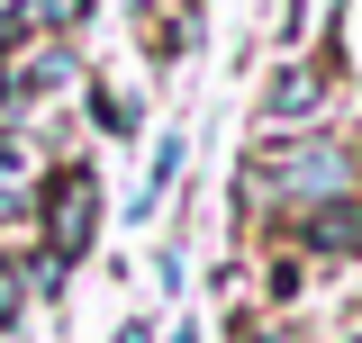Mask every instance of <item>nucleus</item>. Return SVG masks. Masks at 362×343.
<instances>
[{
	"mask_svg": "<svg viewBox=\"0 0 362 343\" xmlns=\"http://www.w3.org/2000/svg\"><path fill=\"white\" fill-rule=\"evenodd\" d=\"M362 190V163L344 145H290V154H254V199L281 217H308L326 199H354Z\"/></svg>",
	"mask_w": 362,
	"mask_h": 343,
	"instance_id": "nucleus-1",
	"label": "nucleus"
},
{
	"mask_svg": "<svg viewBox=\"0 0 362 343\" xmlns=\"http://www.w3.org/2000/svg\"><path fill=\"white\" fill-rule=\"evenodd\" d=\"M317 109H326V82H317L308 64H290V73L263 82V118L272 127H299V118H317Z\"/></svg>",
	"mask_w": 362,
	"mask_h": 343,
	"instance_id": "nucleus-3",
	"label": "nucleus"
},
{
	"mask_svg": "<svg viewBox=\"0 0 362 343\" xmlns=\"http://www.w3.org/2000/svg\"><path fill=\"white\" fill-rule=\"evenodd\" d=\"M254 343H281V335H254Z\"/></svg>",
	"mask_w": 362,
	"mask_h": 343,
	"instance_id": "nucleus-9",
	"label": "nucleus"
},
{
	"mask_svg": "<svg viewBox=\"0 0 362 343\" xmlns=\"http://www.w3.org/2000/svg\"><path fill=\"white\" fill-rule=\"evenodd\" d=\"M90 100H100L90 118H100V127H109V136H127V127H136V109H127V100H118V90H90Z\"/></svg>",
	"mask_w": 362,
	"mask_h": 343,
	"instance_id": "nucleus-7",
	"label": "nucleus"
},
{
	"mask_svg": "<svg viewBox=\"0 0 362 343\" xmlns=\"http://www.w3.org/2000/svg\"><path fill=\"white\" fill-rule=\"evenodd\" d=\"M173 172H181V136H163V145H154V172H145V190H136V217L173 190Z\"/></svg>",
	"mask_w": 362,
	"mask_h": 343,
	"instance_id": "nucleus-6",
	"label": "nucleus"
},
{
	"mask_svg": "<svg viewBox=\"0 0 362 343\" xmlns=\"http://www.w3.org/2000/svg\"><path fill=\"white\" fill-rule=\"evenodd\" d=\"M0 325H18V280L0 271Z\"/></svg>",
	"mask_w": 362,
	"mask_h": 343,
	"instance_id": "nucleus-8",
	"label": "nucleus"
},
{
	"mask_svg": "<svg viewBox=\"0 0 362 343\" xmlns=\"http://www.w3.org/2000/svg\"><path fill=\"white\" fill-rule=\"evenodd\" d=\"M90 226H100V181H90L82 163L54 172V199H45V244H54V271H73L90 244Z\"/></svg>",
	"mask_w": 362,
	"mask_h": 343,
	"instance_id": "nucleus-2",
	"label": "nucleus"
},
{
	"mask_svg": "<svg viewBox=\"0 0 362 343\" xmlns=\"http://www.w3.org/2000/svg\"><path fill=\"white\" fill-rule=\"evenodd\" d=\"M82 18V0H9L0 9V45H28V37H64Z\"/></svg>",
	"mask_w": 362,
	"mask_h": 343,
	"instance_id": "nucleus-4",
	"label": "nucleus"
},
{
	"mask_svg": "<svg viewBox=\"0 0 362 343\" xmlns=\"http://www.w3.org/2000/svg\"><path fill=\"white\" fill-rule=\"evenodd\" d=\"M354 343H362V335H354Z\"/></svg>",
	"mask_w": 362,
	"mask_h": 343,
	"instance_id": "nucleus-10",
	"label": "nucleus"
},
{
	"mask_svg": "<svg viewBox=\"0 0 362 343\" xmlns=\"http://www.w3.org/2000/svg\"><path fill=\"white\" fill-rule=\"evenodd\" d=\"M299 235H308L317 253H362V199H326V208H308Z\"/></svg>",
	"mask_w": 362,
	"mask_h": 343,
	"instance_id": "nucleus-5",
	"label": "nucleus"
}]
</instances>
